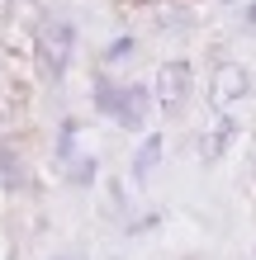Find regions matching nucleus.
Masks as SVG:
<instances>
[{
  "instance_id": "nucleus-3",
  "label": "nucleus",
  "mask_w": 256,
  "mask_h": 260,
  "mask_svg": "<svg viewBox=\"0 0 256 260\" xmlns=\"http://www.w3.org/2000/svg\"><path fill=\"white\" fill-rule=\"evenodd\" d=\"M71 43H76V34H71L67 19H52L48 28H43L38 38V57H43V71L52 76V81H62L67 67H71Z\"/></svg>"
},
{
  "instance_id": "nucleus-6",
  "label": "nucleus",
  "mask_w": 256,
  "mask_h": 260,
  "mask_svg": "<svg viewBox=\"0 0 256 260\" xmlns=\"http://www.w3.org/2000/svg\"><path fill=\"white\" fill-rule=\"evenodd\" d=\"M157 161H161V137L152 133V137L138 147V161H133V180H138V185H147V180H152V171H157Z\"/></svg>"
},
{
  "instance_id": "nucleus-4",
  "label": "nucleus",
  "mask_w": 256,
  "mask_h": 260,
  "mask_svg": "<svg viewBox=\"0 0 256 260\" xmlns=\"http://www.w3.org/2000/svg\"><path fill=\"white\" fill-rule=\"evenodd\" d=\"M247 85H251V76L237 67V62H218V71H214V100H218V104L242 100V95H247Z\"/></svg>"
},
{
  "instance_id": "nucleus-8",
  "label": "nucleus",
  "mask_w": 256,
  "mask_h": 260,
  "mask_svg": "<svg viewBox=\"0 0 256 260\" xmlns=\"http://www.w3.org/2000/svg\"><path fill=\"white\" fill-rule=\"evenodd\" d=\"M128 57H133V38H114L104 48V62H128Z\"/></svg>"
},
{
  "instance_id": "nucleus-2",
  "label": "nucleus",
  "mask_w": 256,
  "mask_h": 260,
  "mask_svg": "<svg viewBox=\"0 0 256 260\" xmlns=\"http://www.w3.org/2000/svg\"><path fill=\"white\" fill-rule=\"evenodd\" d=\"M190 95H194V67L180 62V57H171V62L157 71V104L166 114H180L190 104Z\"/></svg>"
},
{
  "instance_id": "nucleus-5",
  "label": "nucleus",
  "mask_w": 256,
  "mask_h": 260,
  "mask_svg": "<svg viewBox=\"0 0 256 260\" xmlns=\"http://www.w3.org/2000/svg\"><path fill=\"white\" fill-rule=\"evenodd\" d=\"M233 137H237V123H233L228 114H223L218 123H214V133H209L204 142H200V156H204V161H218L223 151H228V142H233Z\"/></svg>"
},
{
  "instance_id": "nucleus-7",
  "label": "nucleus",
  "mask_w": 256,
  "mask_h": 260,
  "mask_svg": "<svg viewBox=\"0 0 256 260\" xmlns=\"http://www.w3.org/2000/svg\"><path fill=\"white\" fill-rule=\"evenodd\" d=\"M0 185H5V189L24 185V175H19V156H14L10 147H0Z\"/></svg>"
},
{
  "instance_id": "nucleus-1",
  "label": "nucleus",
  "mask_w": 256,
  "mask_h": 260,
  "mask_svg": "<svg viewBox=\"0 0 256 260\" xmlns=\"http://www.w3.org/2000/svg\"><path fill=\"white\" fill-rule=\"evenodd\" d=\"M95 109L109 114L119 128H133V133H138L143 118H147V90H143V85L119 90V85H109V81H95Z\"/></svg>"
},
{
  "instance_id": "nucleus-9",
  "label": "nucleus",
  "mask_w": 256,
  "mask_h": 260,
  "mask_svg": "<svg viewBox=\"0 0 256 260\" xmlns=\"http://www.w3.org/2000/svg\"><path fill=\"white\" fill-rule=\"evenodd\" d=\"M71 147H76V123H62V133H57V156H71Z\"/></svg>"
}]
</instances>
